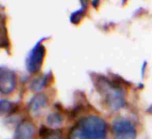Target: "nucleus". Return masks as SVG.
Masks as SVG:
<instances>
[{
  "mask_svg": "<svg viewBox=\"0 0 152 139\" xmlns=\"http://www.w3.org/2000/svg\"><path fill=\"white\" fill-rule=\"evenodd\" d=\"M85 13H86V8H85V6H82L78 11H76V12H74L71 14L70 21L72 23H74V24H77L82 20V18L84 17Z\"/></svg>",
  "mask_w": 152,
  "mask_h": 139,
  "instance_id": "11",
  "label": "nucleus"
},
{
  "mask_svg": "<svg viewBox=\"0 0 152 139\" xmlns=\"http://www.w3.org/2000/svg\"><path fill=\"white\" fill-rule=\"evenodd\" d=\"M39 136L42 139H63L61 130L48 129L45 126L41 127L39 131Z\"/></svg>",
  "mask_w": 152,
  "mask_h": 139,
  "instance_id": "8",
  "label": "nucleus"
},
{
  "mask_svg": "<svg viewBox=\"0 0 152 139\" xmlns=\"http://www.w3.org/2000/svg\"><path fill=\"white\" fill-rule=\"evenodd\" d=\"M47 124L50 127L53 128H58L59 126H61L62 124V117L58 114V113H53L51 114L48 115L47 119H46Z\"/></svg>",
  "mask_w": 152,
  "mask_h": 139,
  "instance_id": "10",
  "label": "nucleus"
},
{
  "mask_svg": "<svg viewBox=\"0 0 152 139\" xmlns=\"http://www.w3.org/2000/svg\"><path fill=\"white\" fill-rule=\"evenodd\" d=\"M112 130L116 139H135L136 130L134 124L126 119H117L112 125Z\"/></svg>",
  "mask_w": 152,
  "mask_h": 139,
  "instance_id": "4",
  "label": "nucleus"
},
{
  "mask_svg": "<svg viewBox=\"0 0 152 139\" xmlns=\"http://www.w3.org/2000/svg\"><path fill=\"white\" fill-rule=\"evenodd\" d=\"M16 86V75L14 72L4 67L0 70V91L2 95L11 93Z\"/></svg>",
  "mask_w": 152,
  "mask_h": 139,
  "instance_id": "5",
  "label": "nucleus"
},
{
  "mask_svg": "<svg viewBox=\"0 0 152 139\" xmlns=\"http://www.w3.org/2000/svg\"><path fill=\"white\" fill-rule=\"evenodd\" d=\"M48 83V76L41 75L34 78L30 83V89L33 91H41Z\"/></svg>",
  "mask_w": 152,
  "mask_h": 139,
  "instance_id": "9",
  "label": "nucleus"
},
{
  "mask_svg": "<svg viewBox=\"0 0 152 139\" xmlns=\"http://www.w3.org/2000/svg\"><path fill=\"white\" fill-rule=\"evenodd\" d=\"M12 107V104L11 102H9L8 100L5 99H1L0 101V108H1V113L4 114L5 113H7Z\"/></svg>",
  "mask_w": 152,
  "mask_h": 139,
  "instance_id": "12",
  "label": "nucleus"
},
{
  "mask_svg": "<svg viewBox=\"0 0 152 139\" xmlns=\"http://www.w3.org/2000/svg\"><path fill=\"white\" fill-rule=\"evenodd\" d=\"M35 133V127L31 122L23 121L15 130V139H32Z\"/></svg>",
  "mask_w": 152,
  "mask_h": 139,
  "instance_id": "6",
  "label": "nucleus"
},
{
  "mask_svg": "<svg viewBox=\"0 0 152 139\" xmlns=\"http://www.w3.org/2000/svg\"><path fill=\"white\" fill-rule=\"evenodd\" d=\"M107 124L96 115L82 118L73 126L69 134V139H106Z\"/></svg>",
  "mask_w": 152,
  "mask_h": 139,
  "instance_id": "1",
  "label": "nucleus"
},
{
  "mask_svg": "<svg viewBox=\"0 0 152 139\" xmlns=\"http://www.w3.org/2000/svg\"><path fill=\"white\" fill-rule=\"evenodd\" d=\"M96 86L99 92L103 96L109 107L113 110H118L124 106L125 96L121 88L103 77L99 79Z\"/></svg>",
  "mask_w": 152,
  "mask_h": 139,
  "instance_id": "2",
  "label": "nucleus"
},
{
  "mask_svg": "<svg viewBox=\"0 0 152 139\" xmlns=\"http://www.w3.org/2000/svg\"><path fill=\"white\" fill-rule=\"evenodd\" d=\"M45 55V46L37 43L35 47L29 52L27 60H26V67L27 70L31 73L35 74L38 72L43 65L44 58Z\"/></svg>",
  "mask_w": 152,
  "mask_h": 139,
  "instance_id": "3",
  "label": "nucleus"
},
{
  "mask_svg": "<svg viewBox=\"0 0 152 139\" xmlns=\"http://www.w3.org/2000/svg\"><path fill=\"white\" fill-rule=\"evenodd\" d=\"M47 105V98L43 94H37L28 103V110L31 114L37 115Z\"/></svg>",
  "mask_w": 152,
  "mask_h": 139,
  "instance_id": "7",
  "label": "nucleus"
}]
</instances>
